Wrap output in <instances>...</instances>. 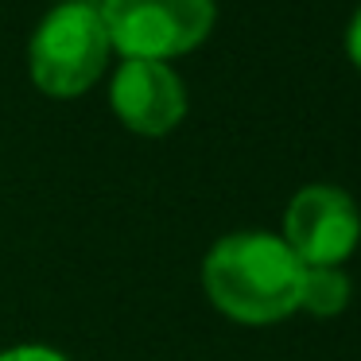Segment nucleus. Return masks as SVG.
I'll list each match as a JSON object with an SVG mask.
<instances>
[{"label": "nucleus", "instance_id": "f257e3e1", "mask_svg": "<svg viewBox=\"0 0 361 361\" xmlns=\"http://www.w3.org/2000/svg\"><path fill=\"white\" fill-rule=\"evenodd\" d=\"M303 260L264 229L229 233L206 252L202 288L221 314L245 326H268L299 311Z\"/></svg>", "mask_w": 361, "mask_h": 361}, {"label": "nucleus", "instance_id": "f03ea898", "mask_svg": "<svg viewBox=\"0 0 361 361\" xmlns=\"http://www.w3.org/2000/svg\"><path fill=\"white\" fill-rule=\"evenodd\" d=\"M113 55L102 12L90 0H66L43 16L27 47L32 82L47 97H82L97 86Z\"/></svg>", "mask_w": 361, "mask_h": 361}, {"label": "nucleus", "instance_id": "7ed1b4c3", "mask_svg": "<svg viewBox=\"0 0 361 361\" xmlns=\"http://www.w3.org/2000/svg\"><path fill=\"white\" fill-rule=\"evenodd\" d=\"M97 12L121 59L156 63L195 51L218 20L214 0H102Z\"/></svg>", "mask_w": 361, "mask_h": 361}, {"label": "nucleus", "instance_id": "20e7f679", "mask_svg": "<svg viewBox=\"0 0 361 361\" xmlns=\"http://www.w3.org/2000/svg\"><path fill=\"white\" fill-rule=\"evenodd\" d=\"M283 241L303 260V268L311 264L342 268V260H350V252L361 241L357 202L342 187H330V183L303 187L283 214Z\"/></svg>", "mask_w": 361, "mask_h": 361}, {"label": "nucleus", "instance_id": "39448f33", "mask_svg": "<svg viewBox=\"0 0 361 361\" xmlns=\"http://www.w3.org/2000/svg\"><path fill=\"white\" fill-rule=\"evenodd\" d=\"M109 102L117 121L136 136H167L187 117V90L179 74L156 59H125L113 74Z\"/></svg>", "mask_w": 361, "mask_h": 361}, {"label": "nucleus", "instance_id": "423d86ee", "mask_svg": "<svg viewBox=\"0 0 361 361\" xmlns=\"http://www.w3.org/2000/svg\"><path fill=\"white\" fill-rule=\"evenodd\" d=\"M350 303V276L334 264H311L299 280V311H311L319 319L345 311Z\"/></svg>", "mask_w": 361, "mask_h": 361}, {"label": "nucleus", "instance_id": "0eeeda50", "mask_svg": "<svg viewBox=\"0 0 361 361\" xmlns=\"http://www.w3.org/2000/svg\"><path fill=\"white\" fill-rule=\"evenodd\" d=\"M0 361H71V357L51 350V345H12V350H0Z\"/></svg>", "mask_w": 361, "mask_h": 361}, {"label": "nucleus", "instance_id": "6e6552de", "mask_svg": "<svg viewBox=\"0 0 361 361\" xmlns=\"http://www.w3.org/2000/svg\"><path fill=\"white\" fill-rule=\"evenodd\" d=\"M345 51H350L353 66L361 71V8L353 12V20H350V32H345Z\"/></svg>", "mask_w": 361, "mask_h": 361}]
</instances>
